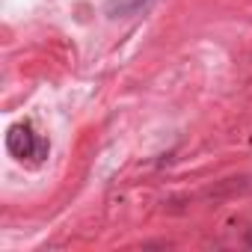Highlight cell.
I'll return each mask as SVG.
<instances>
[{
    "instance_id": "6da1fadb",
    "label": "cell",
    "mask_w": 252,
    "mask_h": 252,
    "mask_svg": "<svg viewBox=\"0 0 252 252\" xmlns=\"http://www.w3.org/2000/svg\"><path fill=\"white\" fill-rule=\"evenodd\" d=\"M6 149L18 160H42V158H48L51 143L33 131L30 122H18V125H12L9 134H6Z\"/></svg>"
},
{
    "instance_id": "7a4b0ae2",
    "label": "cell",
    "mask_w": 252,
    "mask_h": 252,
    "mask_svg": "<svg viewBox=\"0 0 252 252\" xmlns=\"http://www.w3.org/2000/svg\"><path fill=\"white\" fill-rule=\"evenodd\" d=\"M152 0H107V15L110 18H125V15H137L146 9Z\"/></svg>"
}]
</instances>
